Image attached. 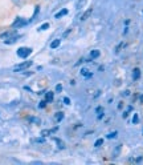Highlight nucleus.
Here are the masks:
<instances>
[{
	"label": "nucleus",
	"mask_w": 143,
	"mask_h": 165,
	"mask_svg": "<svg viewBox=\"0 0 143 165\" xmlns=\"http://www.w3.org/2000/svg\"><path fill=\"white\" fill-rule=\"evenodd\" d=\"M20 35L16 32L15 28H12L11 31H7V32H3L2 35H0V39H3V41L6 44H13L16 43L17 40H19Z\"/></svg>",
	"instance_id": "obj_1"
},
{
	"label": "nucleus",
	"mask_w": 143,
	"mask_h": 165,
	"mask_svg": "<svg viewBox=\"0 0 143 165\" xmlns=\"http://www.w3.org/2000/svg\"><path fill=\"white\" fill-rule=\"evenodd\" d=\"M16 53H17V56H19V57H21V59H27V57L32 53V48H29V47H20Z\"/></svg>",
	"instance_id": "obj_2"
},
{
	"label": "nucleus",
	"mask_w": 143,
	"mask_h": 165,
	"mask_svg": "<svg viewBox=\"0 0 143 165\" xmlns=\"http://www.w3.org/2000/svg\"><path fill=\"white\" fill-rule=\"evenodd\" d=\"M33 63L32 61H24V63H21V64H17L16 67H13V72H21V71H25V69H28L31 65H32Z\"/></svg>",
	"instance_id": "obj_3"
},
{
	"label": "nucleus",
	"mask_w": 143,
	"mask_h": 165,
	"mask_svg": "<svg viewBox=\"0 0 143 165\" xmlns=\"http://www.w3.org/2000/svg\"><path fill=\"white\" fill-rule=\"evenodd\" d=\"M28 24V21H27L24 17H16V20L12 23V28H15V29H17V28H21V27H24V25H27Z\"/></svg>",
	"instance_id": "obj_4"
},
{
	"label": "nucleus",
	"mask_w": 143,
	"mask_h": 165,
	"mask_svg": "<svg viewBox=\"0 0 143 165\" xmlns=\"http://www.w3.org/2000/svg\"><path fill=\"white\" fill-rule=\"evenodd\" d=\"M55 99V92H47L45 93V101L47 102H52Z\"/></svg>",
	"instance_id": "obj_5"
},
{
	"label": "nucleus",
	"mask_w": 143,
	"mask_h": 165,
	"mask_svg": "<svg viewBox=\"0 0 143 165\" xmlns=\"http://www.w3.org/2000/svg\"><path fill=\"white\" fill-rule=\"evenodd\" d=\"M60 44H61V40L56 39V40H53V41L51 43V48H52V50H56L57 47H60Z\"/></svg>",
	"instance_id": "obj_6"
},
{
	"label": "nucleus",
	"mask_w": 143,
	"mask_h": 165,
	"mask_svg": "<svg viewBox=\"0 0 143 165\" xmlns=\"http://www.w3.org/2000/svg\"><path fill=\"white\" fill-rule=\"evenodd\" d=\"M139 77H141V69L139 68H135V69L133 71V79L134 80H138Z\"/></svg>",
	"instance_id": "obj_7"
},
{
	"label": "nucleus",
	"mask_w": 143,
	"mask_h": 165,
	"mask_svg": "<svg viewBox=\"0 0 143 165\" xmlns=\"http://www.w3.org/2000/svg\"><path fill=\"white\" fill-rule=\"evenodd\" d=\"M65 15H68V10H62L60 12H57L56 15H55V17H56V19H61V17L65 16Z\"/></svg>",
	"instance_id": "obj_8"
},
{
	"label": "nucleus",
	"mask_w": 143,
	"mask_h": 165,
	"mask_svg": "<svg viewBox=\"0 0 143 165\" xmlns=\"http://www.w3.org/2000/svg\"><path fill=\"white\" fill-rule=\"evenodd\" d=\"M92 13H93V8H89V10H88V11H86V12H85V13H84V15L81 16V20H86V19H88V17H89V16H90V15H92Z\"/></svg>",
	"instance_id": "obj_9"
},
{
	"label": "nucleus",
	"mask_w": 143,
	"mask_h": 165,
	"mask_svg": "<svg viewBox=\"0 0 143 165\" xmlns=\"http://www.w3.org/2000/svg\"><path fill=\"white\" fill-rule=\"evenodd\" d=\"M55 119H56V121L57 123H60L62 119H64V112H57L56 115H55Z\"/></svg>",
	"instance_id": "obj_10"
},
{
	"label": "nucleus",
	"mask_w": 143,
	"mask_h": 165,
	"mask_svg": "<svg viewBox=\"0 0 143 165\" xmlns=\"http://www.w3.org/2000/svg\"><path fill=\"white\" fill-rule=\"evenodd\" d=\"M81 75L82 76H86V77H92V72H89V69H86V68L81 69Z\"/></svg>",
	"instance_id": "obj_11"
},
{
	"label": "nucleus",
	"mask_w": 143,
	"mask_h": 165,
	"mask_svg": "<svg viewBox=\"0 0 143 165\" xmlns=\"http://www.w3.org/2000/svg\"><path fill=\"white\" fill-rule=\"evenodd\" d=\"M12 3L15 4V6H17V7H21V6H24L25 0H12Z\"/></svg>",
	"instance_id": "obj_12"
},
{
	"label": "nucleus",
	"mask_w": 143,
	"mask_h": 165,
	"mask_svg": "<svg viewBox=\"0 0 143 165\" xmlns=\"http://www.w3.org/2000/svg\"><path fill=\"white\" fill-rule=\"evenodd\" d=\"M57 131V128H55V129H51V131H43L41 132V135L43 136H49V135H52L53 132H56Z\"/></svg>",
	"instance_id": "obj_13"
},
{
	"label": "nucleus",
	"mask_w": 143,
	"mask_h": 165,
	"mask_svg": "<svg viewBox=\"0 0 143 165\" xmlns=\"http://www.w3.org/2000/svg\"><path fill=\"white\" fill-rule=\"evenodd\" d=\"M98 56H100V51L94 50V51H92V52H90V57H92V59H97Z\"/></svg>",
	"instance_id": "obj_14"
},
{
	"label": "nucleus",
	"mask_w": 143,
	"mask_h": 165,
	"mask_svg": "<svg viewBox=\"0 0 143 165\" xmlns=\"http://www.w3.org/2000/svg\"><path fill=\"white\" fill-rule=\"evenodd\" d=\"M48 28H49V23H44V24L39 28V31H47Z\"/></svg>",
	"instance_id": "obj_15"
},
{
	"label": "nucleus",
	"mask_w": 143,
	"mask_h": 165,
	"mask_svg": "<svg viewBox=\"0 0 143 165\" xmlns=\"http://www.w3.org/2000/svg\"><path fill=\"white\" fill-rule=\"evenodd\" d=\"M102 144H104V139H98V140L94 142V146H97V148H98V146H101Z\"/></svg>",
	"instance_id": "obj_16"
},
{
	"label": "nucleus",
	"mask_w": 143,
	"mask_h": 165,
	"mask_svg": "<svg viewBox=\"0 0 143 165\" xmlns=\"http://www.w3.org/2000/svg\"><path fill=\"white\" fill-rule=\"evenodd\" d=\"M29 121H31V123L40 124V123H41V120H40V119H36V117H29Z\"/></svg>",
	"instance_id": "obj_17"
},
{
	"label": "nucleus",
	"mask_w": 143,
	"mask_h": 165,
	"mask_svg": "<svg viewBox=\"0 0 143 165\" xmlns=\"http://www.w3.org/2000/svg\"><path fill=\"white\" fill-rule=\"evenodd\" d=\"M138 121H139V116H138V115L135 113V115H134V117H133V123H134V124H137Z\"/></svg>",
	"instance_id": "obj_18"
},
{
	"label": "nucleus",
	"mask_w": 143,
	"mask_h": 165,
	"mask_svg": "<svg viewBox=\"0 0 143 165\" xmlns=\"http://www.w3.org/2000/svg\"><path fill=\"white\" fill-rule=\"evenodd\" d=\"M85 3H86V0H80V2L77 3V8H81Z\"/></svg>",
	"instance_id": "obj_19"
},
{
	"label": "nucleus",
	"mask_w": 143,
	"mask_h": 165,
	"mask_svg": "<svg viewBox=\"0 0 143 165\" xmlns=\"http://www.w3.org/2000/svg\"><path fill=\"white\" fill-rule=\"evenodd\" d=\"M45 105H47V101H45V100H43V101H40L39 108H45Z\"/></svg>",
	"instance_id": "obj_20"
},
{
	"label": "nucleus",
	"mask_w": 143,
	"mask_h": 165,
	"mask_svg": "<svg viewBox=\"0 0 143 165\" xmlns=\"http://www.w3.org/2000/svg\"><path fill=\"white\" fill-rule=\"evenodd\" d=\"M56 91L57 92H61L62 91V85H61V84H57V85H56Z\"/></svg>",
	"instance_id": "obj_21"
},
{
	"label": "nucleus",
	"mask_w": 143,
	"mask_h": 165,
	"mask_svg": "<svg viewBox=\"0 0 143 165\" xmlns=\"http://www.w3.org/2000/svg\"><path fill=\"white\" fill-rule=\"evenodd\" d=\"M117 136V132H113V133H110L109 136H107V139H113V137Z\"/></svg>",
	"instance_id": "obj_22"
},
{
	"label": "nucleus",
	"mask_w": 143,
	"mask_h": 165,
	"mask_svg": "<svg viewBox=\"0 0 143 165\" xmlns=\"http://www.w3.org/2000/svg\"><path fill=\"white\" fill-rule=\"evenodd\" d=\"M64 102L66 105H69L70 104V100H69V97H64Z\"/></svg>",
	"instance_id": "obj_23"
},
{
	"label": "nucleus",
	"mask_w": 143,
	"mask_h": 165,
	"mask_svg": "<svg viewBox=\"0 0 143 165\" xmlns=\"http://www.w3.org/2000/svg\"><path fill=\"white\" fill-rule=\"evenodd\" d=\"M70 32H72V28H70V29H68V31H66V32L64 33V37H65V36H68V35H69Z\"/></svg>",
	"instance_id": "obj_24"
},
{
	"label": "nucleus",
	"mask_w": 143,
	"mask_h": 165,
	"mask_svg": "<svg viewBox=\"0 0 143 165\" xmlns=\"http://www.w3.org/2000/svg\"><path fill=\"white\" fill-rule=\"evenodd\" d=\"M141 104H143V96H141Z\"/></svg>",
	"instance_id": "obj_25"
}]
</instances>
